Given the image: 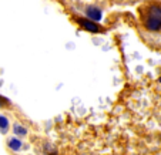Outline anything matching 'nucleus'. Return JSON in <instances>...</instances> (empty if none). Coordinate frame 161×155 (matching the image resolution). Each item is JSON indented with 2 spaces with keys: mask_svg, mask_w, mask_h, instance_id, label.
Listing matches in <instances>:
<instances>
[{
  "mask_svg": "<svg viewBox=\"0 0 161 155\" xmlns=\"http://www.w3.org/2000/svg\"><path fill=\"white\" fill-rule=\"evenodd\" d=\"M141 21L148 31L161 30V4H147L141 9Z\"/></svg>",
  "mask_w": 161,
  "mask_h": 155,
  "instance_id": "f257e3e1",
  "label": "nucleus"
},
{
  "mask_svg": "<svg viewBox=\"0 0 161 155\" xmlns=\"http://www.w3.org/2000/svg\"><path fill=\"white\" fill-rule=\"evenodd\" d=\"M77 23H79L83 29H86L87 31H90V33H100L101 31L100 26L97 24V21H93V20H90V19H88V20L87 19H79Z\"/></svg>",
  "mask_w": 161,
  "mask_h": 155,
  "instance_id": "f03ea898",
  "label": "nucleus"
},
{
  "mask_svg": "<svg viewBox=\"0 0 161 155\" xmlns=\"http://www.w3.org/2000/svg\"><path fill=\"white\" fill-rule=\"evenodd\" d=\"M86 14H87V17L90 19V20H93V21H100L101 17H103L101 10L97 9L96 6H88L87 9H86Z\"/></svg>",
  "mask_w": 161,
  "mask_h": 155,
  "instance_id": "7ed1b4c3",
  "label": "nucleus"
},
{
  "mask_svg": "<svg viewBox=\"0 0 161 155\" xmlns=\"http://www.w3.org/2000/svg\"><path fill=\"white\" fill-rule=\"evenodd\" d=\"M7 144H9V148L13 151H19L21 148V141H19L17 138H10Z\"/></svg>",
  "mask_w": 161,
  "mask_h": 155,
  "instance_id": "20e7f679",
  "label": "nucleus"
},
{
  "mask_svg": "<svg viewBox=\"0 0 161 155\" xmlns=\"http://www.w3.org/2000/svg\"><path fill=\"white\" fill-rule=\"evenodd\" d=\"M7 130H9V121H7L6 117L0 115V131H2V132L4 134Z\"/></svg>",
  "mask_w": 161,
  "mask_h": 155,
  "instance_id": "39448f33",
  "label": "nucleus"
},
{
  "mask_svg": "<svg viewBox=\"0 0 161 155\" xmlns=\"http://www.w3.org/2000/svg\"><path fill=\"white\" fill-rule=\"evenodd\" d=\"M13 131H14V134L16 135H26V128L25 127H21V125H14L13 127Z\"/></svg>",
  "mask_w": 161,
  "mask_h": 155,
  "instance_id": "423d86ee",
  "label": "nucleus"
},
{
  "mask_svg": "<svg viewBox=\"0 0 161 155\" xmlns=\"http://www.w3.org/2000/svg\"><path fill=\"white\" fill-rule=\"evenodd\" d=\"M158 81H160V83H161V77H160V80H158Z\"/></svg>",
  "mask_w": 161,
  "mask_h": 155,
  "instance_id": "0eeeda50",
  "label": "nucleus"
}]
</instances>
